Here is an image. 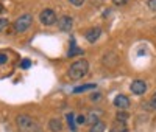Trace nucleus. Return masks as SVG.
<instances>
[{
  "label": "nucleus",
  "instance_id": "obj_1",
  "mask_svg": "<svg viewBox=\"0 0 156 132\" xmlns=\"http://www.w3.org/2000/svg\"><path fill=\"white\" fill-rule=\"evenodd\" d=\"M87 72H89V62L86 59H78L69 67V78L73 81H78V79H83L87 75Z\"/></svg>",
  "mask_w": 156,
  "mask_h": 132
},
{
  "label": "nucleus",
  "instance_id": "obj_2",
  "mask_svg": "<svg viewBox=\"0 0 156 132\" xmlns=\"http://www.w3.org/2000/svg\"><path fill=\"white\" fill-rule=\"evenodd\" d=\"M16 123H17V126L23 132H42L41 126H39L33 118L28 117V115H19L16 118Z\"/></svg>",
  "mask_w": 156,
  "mask_h": 132
},
{
  "label": "nucleus",
  "instance_id": "obj_3",
  "mask_svg": "<svg viewBox=\"0 0 156 132\" xmlns=\"http://www.w3.org/2000/svg\"><path fill=\"white\" fill-rule=\"evenodd\" d=\"M33 22V16L31 14H22L19 16L16 20H14V25H12V28H14L16 33H23L30 28V25Z\"/></svg>",
  "mask_w": 156,
  "mask_h": 132
},
{
  "label": "nucleus",
  "instance_id": "obj_4",
  "mask_svg": "<svg viewBox=\"0 0 156 132\" xmlns=\"http://www.w3.org/2000/svg\"><path fill=\"white\" fill-rule=\"evenodd\" d=\"M39 20H41L42 25L50 26V25H53V23L58 22V17H56V12L48 8V9H44L41 14H39Z\"/></svg>",
  "mask_w": 156,
  "mask_h": 132
},
{
  "label": "nucleus",
  "instance_id": "obj_5",
  "mask_svg": "<svg viewBox=\"0 0 156 132\" xmlns=\"http://www.w3.org/2000/svg\"><path fill=\"white\" fill-rule=\"evenodd\" d=\"M129 90H131L134 95H144L147 92V83L144 79H134V81L129 84Z\"/></svg>",
  "mask_w": 156,
  "mask_h": 132
},
{
  "label": "nucleus",
  "instance_id": "obj_6",
  "mask_svg": "<svg viewBox=\"0 0 156 132\" xmlns=\"http://www.w3.org/2000/svg\"><path fill=\"white\" fill-rule=\"evenodd\" d=\"M73 26V19L70 16H62L58 19V28L62 33H69Z\"/></svg>",
  "mask_w": 156,
  "mask_h": 132
},
{
  "label": "nucleus",
  "instance_id": "obj_7",
  "mask_svg": "<svg viewBox=\"0 0 156 132\" xmlns=\"http://www.w3.org/2000/svg\"><path fill=\"white\" fill-rule=\"evenodd\" d=\"M101 36V28H98V26H94V28H89L86 33H84V37L86 41L89 44H94L98 41V37Z\"/></svg>",
  "mask_w": 156,
  "mask_h": 132
},
{
  "label": "nucleus",
  "instance_id": "obj_8",
  "mask_svg": "<svg viewBox=\"0 0 156 132\" xmlns=\"http://www.w3.org/2000/svg\"><path fill=\"white\" fill-rule=\"evenodd\" d=\"M129 98L126 96V95H117L115 98H114V106L119 110H126L128 107H129Z\"/></svg>",
  "mask_w": 156,
  "mask_h": 132
},
{
  "label": "nucleus",
  "instance_id": "obj_9",
  "mask_svg": "<svg viewBox=\"0 0 156 132\" xmlns=\"http://www.w3.org/2000/svg\"><path fill=\"white\" fill-rule=\"evenodd\" d=\"M48 129H50V132H61L62 130V121L59 118H51L48 121Z\"/></svg>",
  "mask_w": 156,
  "mask_h": 132
},
{
  "label": "nucleus",
  "instance_id": "obj_10",
  "mask_svg": "<svg viewBox=\"0 0 156 132\" xmlns=\"http://www.w3.org/2000/svg\"><path fill=\"white\" fill-rule=\"evenodd\" d=\"M95 89V84H83V86H78L73 89V93H83L86 90H92Z\"/></svg>",
  "mask_w": 156,
  "mask_h": 132
},
{
  "label": "nucleus",
  "instance_id": "obj_11",
  "mask_svg": "<svg viewBox=\"0 0 156 132\" xmlns=\"http://www.w3.org/2000/svg\"><path fill=\"white\" fill-rule=\"evenodd\" d=\"M105 129H106L105 123H103V121H97V123H94L92 126H90L89 132H105Z\"/></svg>",
  "mask_w": 156,
  "mask_h": 132
},
{
  "label": "nucleus",
  "instance_id": "obj_12",
  "mask_svg": "<svg viewBox=\"0 0 156 132\" xmlns=\"http://www.w3.org/2000/svg\"><path fill=\"white\" fill-rule=\"evenodd\" d=\"M86 118H87V121H90V123L94 124V123L100 121V112H98V110H95V112H94V110H90V112L87 113Z\"/></svg>",
  "mask_w": 156,
  "mask_h": 132
},
{
  "label": "nucleus",
  "instance_id": "obj_13",
  "mask_svg": "<svg viewBox=\"0 0 156 132\" xmlns=\"http://www.w3.org/2000/svg\"><path fill=\"white\" fill-rule=\"evenodd\" d=\"M75 55H83V50H81V48H76L75 41L72 39V44H70V51L67 53V56H69V58H72V56H75Z\"/></svg>",
  "mask_w": 156,
  "mask_h": 132
},
{
  "label": "nucleus",
  "instance_id": "obj_14",
  "mask_svg": "<svg viewBox=\"0 0 156 132\" xmlns=\"http://www.w3.org/2000/svg\"><path fill=\"white\" fill-rule=\"evenodd\" d=\"M66 118H67V124L70 126V129H72V132H75V115L72 113V112H69L67 115H66Z\"/></svg>",
  "mask_w": 156,
  "mask_h": 132
},
{
  "label": "nucleus",
  "instance_id": "obj_15",
  "mask_svg": "<svg viewBox=\"0 0 156 132\" xmlns=\"http://www.w3.org/2000/svg\"><path fill=\"white\" fill-rule=\"evenodd\" d=\"M75 123H76V124H80V126L86 124V123H87L86 115H76V117H75Z\"/></svg>",
  "mask_w": 156,
  "mask_h": 132
},
{
  "label": "nucleus",
  "instance_id": "obj_16",
  "mask_svg": "<svg viewBox=\"0 0 156 132\" xmlns=\"http://www.w3.org/2000/svg\"><path fill=\"white\" fill-rule=\"evenodd\" d=\"M115 118H117V121H120V123H123V121H126V118H128V113L126 112H117V115H115Z\"/></svg>",
  "mask_w": 156,
  "mask_h": 132
},
{
  "label": "nucleus",
  "instance_id": "obj_17",
  "mask_svg": "<svg viewBox=\"0 0 156 132\" xmlns=\"http://www.w3.org/2000/svg\"><path fill=\"white\" fill-rule=\"evenodd\" d=\"M8 25H9V20H8V19H5V17L0 19V33L5 31V30L8 28Z\"/></svg>",
  "mask_w": 156,
  "mask_h": 132
},
{
  "label": "nucleus",
  "instance_id": "obj_18",
  "mask_svg": "<svg viewBox=\"0 0 156 132\" xmlns=\"http://www.w3.org/2000/svg\"><path fill=\"white\" fill-rule=\"evenodd\" d=\"M148 106H150L151 109H156V92L153 93V96L150 98V101H148Z\"/></svg>",
  "mask_w": 156,
  "mask_h": 132
},
{
  "label": "nucleus",
  "instance_id": "obj_19",
  "mask_svg": "<svg viewBox=\"0 0 156 132\" xmlns=\"http://www.w3.org/2000/svg\"><path fill=\"white\" fill-rule=\"evenodd\" d=\"M6 62H8V55H6V53L0 51V65H3V64H6Z\"/></svg>",
  "mask_w": 156,
  "mask_h": 132
},
{
  "label": "nucleus",
  "instance_id": "obj_20",
  "mask_svg": "<svg viewBox=\"0 0 156 132\" xmlns=\"http://www.w3.org/2000/svg\"><path fill=\"white\" fill-rule=\"evenodd\" d=\"M30 65H31V61H30V59H23V61L20 62V67H22V69H28Z\"/></svg>",
  "mask_w": 156,
  "mask_h": 132
},
{
  "label": "nucleus",
  "instance_id": "obj_21",
  "mask_svg": "<svg viewBox=\"0 0 156 132\" xmlns=\"http://www.w3.org/2000/svg\"><path fill=\"white\" fill-rule=\"evenodd\" d=\"M112 3H114L115 6H123V5L128 3V0H112Z\"/></svg>",
  "mask_w": 156,
  "mask_h": 132
},
{
  "label": "nucleus",
  "instance_id": "obj_22",
  "mask_svg": "<svg viewBox=\"0 0 156 132\" xmlns=\"http://www.w3.org/2000/svg\"><path fill=\"white\" fill-rule=\"evenodd\" d=\"M148 8L151 9V11H156V0H148Z\"/></svg>",
  "mask_w": 156,
  "mask_h": 132
},
{
  "label": "nucleus",
  "instance_id": "obj_23",
  "mask_svg": "<svg viewBox=\"0 0 156 132\" xmlns=\"http://www.w3.org/2000/svg\"><path fill=\"white\" fill-rule=\"evenodd\" d=\"M69 2L73 5V6H81L84 3V0H69Z\"/></svg>",
  "mask_w": 156,
  "mask_h": 132
},
{
  "label": "nucleus",
  "instance_id": "obj_24",
  "mask_svg": "<svg viewBox=\"0 0 156 132\" xmlns=\"http://www.w3.org/2000/svg\"><path fill=\"white\" fill-rule=\"evenodd\" d=\"M90 100H92V101L100 100V93H92V95H90Z\"/></svg>",
  "mask_w": 156,
  "mask_h": 132
},
{
  "label": "nucleus",
  "instance_id": "obj_25",
  "mask_svg": "<svg viewBox=\"0 0 156 132\" xmlns=\"http://www.w3.org/2000/svg\"><path fill=\"white\" fill-rule=\"evenodd\" d=\"M3 9H5V8H3V5L0 3V14H2V12H3Z\"/></svg>",
  "mask_w": 156,
  "mask_h": 132
}]
</instances>
